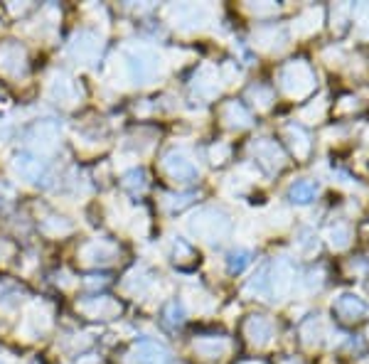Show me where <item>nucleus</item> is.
<instances>
[{
	"instance_id": "f03ea898",
	"label": "nucleus",
	"mask_w": 369,
	"mask_h": 364,
	"mask_svg": "<svg viewBox=\"0 0 369 364\" xmlns=\"http://www.w3.org/2000/svg\"><path fill=\"white\" fill-rule=\"evenodd\" d=\"M249 254H234V256H232V271H241L244 269V266H246L249 264Z\"/></svg>"
},
{
	"instance_id": "f257e3e1",
	"label": "nucleus",
	"mask_w": 369,
	"mask_h": 364,
	"mask_svg": "<svg viewBox=\"0 0 369 364\" xmlns=\"http://www.w3.org/2000/svg\"><path fill=\"white\" fill-rule=\"evenodd\" d=\"M313 194H316V187L308 182H298L296 187L291 189V197L296 199V202H311Z\"/></svg>"
}]
</instances>
